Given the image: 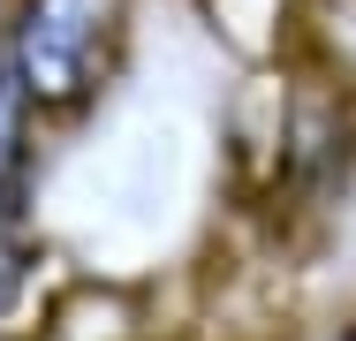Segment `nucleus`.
<instances>
[{
    "instance_id": "obj_1",
    "label": "nucleus",
    "mask_w": 356,
    "mask_h": 341,
    "mask_svg": "<svg viewBox=\"0 0 356 341\" xmlns=\"http://www.w3.org/2000/svg\"><path fill=\"white\" fill-rule=\"evenodd\" d=\"M122 46H129V0H15L0 54L23 68L46 114H83L114 84Z\"/></svg>"
},
{
    "instance_id": "obj_2",
    "label": "nucleus",
    "mask_w": 356,
    "mask_h": 341,
    "mask_svg": "<svg viewBox=\"0 0 356 341\" xmlns=\"http://www.w3.org/2000/svg\"><path fill=\"white\" fill-rule=\"evenodd\" d=\"M38 99H31V84H23V68L0 54V205L31 198V175H38Z\"/></svg>"
},
{
    "instance_id": "obj_3",
    "label": "nucleus",
    "mask_w": 356,
    "mask_h": 341,
    "mask_svg": "<svg viewBox=\"0 0 356 341\" xmlns=\"http://www.w3.org/2000/svg\"><path fill=\"white\" fill-rule=\"evenodd\" d=\"M23 288H31V243H23V212H15V205H0V319L23 303Z\"/></svg>"
},
{
    "instance_id": "obj_4",
    "label": "nucleus",
    "mask_w": 356,
    "mask_h": 341,
    "mask_svg": "<svg viewBox=\"0 0 356 341\" xmlns=\"http://www.w3.org/2000/svg\"><path fill=\"white\" fill-rule=\"evenodd\" d=\"M8 23H15V0H0V46H8Z\"/></svg>"
},
{
    "instance_id": "obj_5",
    "label": "nucleus",
    "mask_w": 356,
    "mask_h": 341,
    "mask_svg": "<svg viewBox=\"0 0 356 341\" xmlns=\"http://www.w3.org/2000/svg\"><path fill=\"white\" fill-rule=\"evenodd\" d=\"M349 341H356V334H349Z\"/></svg>"
}]
</instances>
